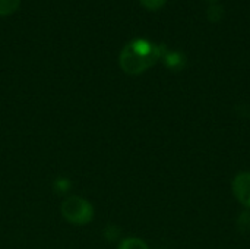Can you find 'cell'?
Listing matches in <instances>:
<instances>
[{
	"instance_id": "cell-1",
	"label": "cell",
	"mask_w": 250,
	"mask_h": 249,
	"mask_svg": "<svg viewBox=\"0 0 250 249\" xmlns=\"http://www.w3.org/2000/svg\"><path fill=\"white\" fill-rule=\"evenodd\" d=\"M160 59L161 44H155L146 38H135L120 51L119 65L127 75H141L152 68Z\"/></svg>"
},
{
	"instance_id": "cell-2",
	"label": "cell",
	"mask_w": 250,
	"mask_h": 249,
	"mask_svg": "<svg viewBox=\"0 0 250 249\" xmlns=\"http://www.w3.org/2000/svg\"><path fill=\"white\" fill-rule=\"evenodd\" d=\"M62 216L66 222L76 225V226H85L92 222L94 219V207L92 204L82 198V197H67L60 207Z\"/></svg>"
},
{
	"instance_id": "cell-3",
	"label": "cell",
	"mask_w": 250,
	"mask_h": 249,
	"mask_svg": "<svg viewBox=\"0 0 250 249\" xmlns=\"http://www.w3.org/2000/svg\"><path fill=\"white\" fill-rule=\"evenodd\" d=\"M233 194L245 208L250 210V172H240L234 176Z\"/></svg>"
},
{
	"instance_id": "cell-4",
	"label": "cell",
	"mask_w": 250,
	"mask_h": 249,
	"mask_svg": "<svg viewBox=\"0 0 250 249\" xmlns=\"http://www.w3.org/2000/svg\"><path fill=\"white\" fill-rule=\"evenodd\" d=\"M161 60L166 65V68L173 72H180L188 65L185 53L179 50H168L164 44H161Z\"/></svg>"
},
{
	"instance_id": "cell-5",
	"label": "cell",
	"mask_w": 250,
	"mask_h": 249,
	"mask_svg": "<svg viewBox=\"0 0 250 249\" xmlns=\"http://www.w3.org/2000/svg\"><path fill=\"white\" fill-rule=\"evenodd\" d=\"M119 249H149L148 245L139 238H126L119 244Z\"/></svg>"
},
{
	"instance_id": "cell-6",
	"label": "cell",
	"mask_w": 250,
	"mask_h": 249,
	"mask_svg": "<svg viewBox=\"0 0 250 249\" xmlns=\"http://www.w3.org/2000/svg\"><path fill=\"white\" fill-rule=\"evenodd\" d=\"M21 0H0V15L7 16L18 10Z\"/></svg>"
},
{
	"instance_id": "cell-7",
	"label": "cell",
	"mask_w": 250,
	"mask_h": 249,
	"mask_svg": "<svg viewBox=\"0 0 250 249\" xmlns=\"http://www.w3.org/2000/svg\"><path fill=\"white\" fill-rule=\"evenodd\" d=\"M207 16L211 22H220L224 16V9L221 4H211L207 10Z\"/></svg>"
},
{
	"instance_id": "cell-8",
	"label": "cell",
	"mask_w": 250,
	"mask_h": 249,
	"mask_svg": "<svg viewBox=\"0 0 250 249\" xmlns=\"http://www.w3.org/2000/svg\"><path fill=\"white\" fill-rule=\"evenodd\" d=\"M70 186H72V182H70L67 178H57V179L54 181V189H56V192H59V194L67 192V191L70 189Z\"/></svg>"
},
{
	"instance_id": "cell-9",
	"label": "cell",
	"mask_w": 250,
	"mask_h": 249,
	"mask_svg": "<svg viewBox=\"0 0 250 249\" xmlns=\"http://www.w3.org/2000/svg\"><path fill=\"white\" fill-rule=\"evenodd\" d=\"M237 225H239V229L242 232H248L250 230V213L249 211H243L239 219H237Z\"/></svg>"
},
{
	"instance_id": "cell-10",
	"label": "cell",
	"mask_w": 250,
	"mask_h": 249,
	"mask_svg": "<svg viewBox=\"0 0 250 249\" xmlns=\"http://www.w3.org/2000/svg\"><path fill=\"white\" fill-rule=\"evenodd\" d=\"M139 1L148 10H158V9H161L166 4L167 0H139Z\"/></svg>"
},
{
	"instance_id": "cell-11",
	"label": "cell",
	"mask_w": 250,
	"mask_h": 249,
	"mask_svg": "<svg viewBox=\"0 0 250 249\" xmlns=\"http://www.w3.org/2000/svg\"><path fill=\"white\" fill-rule=\"evenodd\" d=\"M119 235H120V230L116 226H113V225L107 226L105 230H104V236L107 239H110V241H114L116 238H119Z\"/></svg>"
},
{
	"instance_id": "cell-12",
	"label": "cell",
	"mask_w": 250,
	"mask_h": 249,
	"mask_svg": "<svg viewBox=\"0 0 250 249\" xmlns=\"http://www.w3.org/2000/svg\"><path fill=\"white\" fill-rule=\"evenodd\" d=\"M209 1H215V0H209Z\"/></svg>"
}]
</instances>
